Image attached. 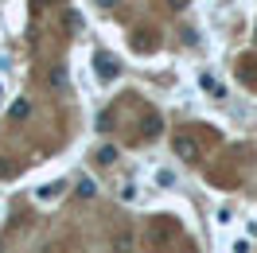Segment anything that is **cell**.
Returning a JSON list of instances; mask_svg holds the SVG:
<instances>
[{
	"label": "cell",
	"instance_id": "cell-1",
	"mask_svg": "<svg viewBox=\"0 0 257 253\" xmlns=\"http://www.w3.org/2000/svg\"><path fill=\"white\" fill-rule=\"evenodd\" d=\"M176 152H179L183 160H191V164H195V160H199V141H195V137H187V133H179V137H176Z\"/></svg>",
	"mask_w": 257,
	"mask_h": 253
},
{
	"label": "cell",
	"instance_id": "cell-2",
	"mask_svg": "<svg viewBox=\"0 0 257 253\" xmlns=\"http://www.w3.org/2000/svg\"><path fill=\"white\" fill-rule=\"evenodd\" d=\"M94 63H97V74H101L105 82H109V78H117V63H113L109 55H97Z\"/></svg>",
	"mask_w": 257,
	"mask_h": 253
},
{
	"label": "cell",
	"instance_id": "cell-3",
	"mask_svg": "<svg viewBox=\"0 0 257 253\" xmlns=\"http://www.w3.org/2000/svg\"><path fill=\"white\" fill-rule=\"evenodd\" d=\"M63 191H66L63 179H59V183H43V187H39V199H43V203H51V199H59Z\"/></svg>",
	"mask_w": 257,
	"mask_h": 253
},
{
	"label": "cell",
	"instance_id": "cell-4",
	"mask_svg": "<svg viewBox=\"0 0 257 253\" xmlns=\"http://www.w3.org/2000/svg\"><path fill=\"white\" fill-rule=\"evenodd\" d=\"M78 195H82V199H94V195H97V183H94V179H82V183H78Z\"/></svg>",
	"mask_w": 257,
	"mask_h": 253
},
{
	"label": "cell",
	"instance_id": "cell-5",
	"mask_svg": "<svg viewBox=\"0 0 257 253\" xmlns=\"http://www.w3.org/2000/svg\"><path fill=\"white\" fill-rule=\"evenodd\" d=\"M113 160H117V148H101V152H97V164H105V168H109Z\"/></svg>",
	"mask_w": 257,
	"mask_h": 253
},
{
	"label": "cell",
	"instance_id": "cell-6",
	"mask_svg": "<svg viewBox=\"0 0 257 253\" xmlns=\"http://www.w3.org/2000/svg\"><path fill=\"white\" fill-rule=\"evenodd\" d=\"M234 253H249V241H234Z\"/></svg>",
	"mask_w": 257,
	"mask_h": 253
},
{
	"label": "cell",
	"instance_id": "cell-7",
	"mask_svg": "<svg viewBox=\"0 0 257 253\" xmlns=\"http://www.w3.org/2000/svg\"><path fill=\"white\" fill-rule=\"evenodd\" d=\"M0 97H4V86H0Z\"/></svg>",
	"mask_w": 257,
	"mask_h": 253
}]
</instances>
